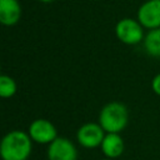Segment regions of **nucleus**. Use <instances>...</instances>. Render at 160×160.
Wrapping results in <instances>:
<instances>
[{
	"label": "nucleus",
	"instance_id": "5",
	"mask_svg": "<svg viewBox=\"0 0 160 160\" xmlns=\"http://www.w3.org/2000/svg\"><path fill=\"white\" fill-rule=\"evenodd\" d=\"M28 134L32 141L38 144H51L58 138L55 125L46 119H36L30 122Z\"/></svg>",
	"mask_w": 160,
	"mask_h": 160
},
{
	"label": "nucleus",
	"instance_id": "7",
	"mask_svg": "<svg viewBox=\"0 0 160 160\" xmlns=\"http://www.w3.org/2000/svg\"><path fill=\"white\" fill-rule=\"evenodd\" d=\"M138 21L148 30L160 28V0H146L138 9Z\"/></svg>",
	"mask_w": 160,
	"mask_h": 160
},
{
	"label": "nucleus",
	"instance_id": "8",
	"mask_svg": "<svg viewBox=\"0 0 160 160\" xmlns=\"http://www.w3.org/2000/svg\"><path fill=\"white\" fill-rule=\"evenodd\" d=\"M21 18L19 0H0V22L4 26H14Z\"/></svg>",
	"mask_w": 160,
	"mask_h": 160
},
{
	"label": "nucleus",
	"instance_id": "9",
	"mask_svg": "<svg viewBox=\"0 0 160 160\" xmlns=\"http://www.w3.org/2000/svg\"><path fill=\"white\" fill-rule=\"evenodd\" d=\"M100 148H101V151L105 158L114 160V159L121 156L124 152V149H125L124 139L120 136V134L106 132Z\"/></svg>",
	"mask_w": 160,
	"mask_h": 160
},
{
	"label": "nucleus",
	"instance_id": "10",
	"mask_svg": "<svg viewBox=\"0 0 160 160\" xmlns=\"http://www.w3.org/2000/svg\"><path fill=\"white\" fill-rule=\"evenodd\" d=\"M142 45L148 55L160 59V28L149 30L145 34Z\"/></svg>",
	"mask_w": 160,
	"mask_h": 160
},
{
	"label": "nucleus",
	"instance_id": "14",
	"mask_svg": "<svg viewBox=\"0 0 160 160\" xmlns=\"http://www.w3.org/2000/svg\"><path fill=\"white\" fill-rule=\"evenodd\" d=\"M100 160H112V159H109V158H104V159H100Z\"/></svg>",
	"mask_w": 160,
	"mask_h": 160
},
{
	"label": "nucleus",
	"instance_id": "6",
	"mask_svg": "<svg viewBox=\"0 0 160 160\" xmlns=\"http://www.w3.org/2000/svg\"><path fill=\"white\" fill-rule=\"evenodd\" d=\"M48 160H78V149L72 141L58 136L48 145Z\"/></svg>",
	"mask_w": 160,
	"mask_h": 160
},
{
	"label": "nucleus",
	"instance_id": "12",
	"mask_svg": "<svg viewBox=\"0 0 160 160\" xmlns=\"http://www.w3.org/2000/svg\"><path fill=\"white\" fill-rule=\"evenodd\" d=\"M151 90L154 91V94L160 96V72L156 74L152 78V80H151Z\"/></svg>",
	"mask_w": 160,
	"mask_h": 160
},
{
	"label": "nucleus",
	"instance_id": "2",
	"mask_svg": "<svg viewBox=\"0 0 160 160\" xmlns=\"http://www.w3.org/2000/svg\"><path fill=\"white\" fill-rule=\"evenodd\" d=\"M98 122L105 132L120 134L129 124V110L120 101H110L100 109Z\"/></svg>",
	"mask_w": 160,
	"mask_h": 160
},
{
	"label": "nucleus",
	"instance_id": "4",
	"mask_svg": "<svg viewBox=\"0 0 160 160\" xmlns=\"http://www.w3.org/2000/svg\"><path fill=\"white\" fill-rule=\"evenodd\" d=\"M105 135L106 132L99 122H85L78 129L76 140L85 149H96L101 146Z\"/></svg>",
	"mask_w": 160,
	"mask_h": 160
},
{
	"label": "nucleus",
	"instance_id": "11",
	"mask_svg": "<svg viewBox=\"0 0 160 160\" xmlns=\"http://www.w3.org/2000/svg\"><path fill=\"white\" fill-rule=\"evenodd\" d=\"M16 91H18L16 81L11 76L2 74L0 76V96L2 99H10L16 94Z\"/></svg>",
	"mask_w": 160,
	"mask_h": 160
},
{
	"label": "nucleus",
	"instance_id": "1",
	"mask_svg": "<svg viewBox=\"0 0 160 160\" xmlns=\"http://www.w3.org/2000/svg\"><path fill=\"white\" fill-rule=\"evenodd\" d=\"M31 150L32 140L25 131L12 130L1 139L0 155L2 160H28Z\"/></svg>",
	"mask_w": 160,
	"mask_h": 160
},
{
	"label": "nucleus",
	"instance_id": "13",
	"mask_svg": "<svg viewBox=\"0 0 160 160\" xmlns=\"http://www.w3.org/2000/svg\"><path fill=\"white\" fill-rule=\"evenodd\" d=\"M40 2H44V4H49V2H52L54 0H39Z\"/></svg>",
	"mask_w": 160,
	"mask_h": 160
},
{
	"label": "nucleus",
	"instance_id": "3",
	"mask_svg": "<svg viewBox=\"0 0 160 160\" xmlns=\"http://www.w3.org/2000/svg\"><path fill=\"white\" fill-rule=\"evenodd\" d=\"M115 36L125 45H136L145 38L144 28L138 19L124 18L115 25Z\"/></svg>",
	"mask_w": 160,
	"mask_h": 160
}]
</instances>
